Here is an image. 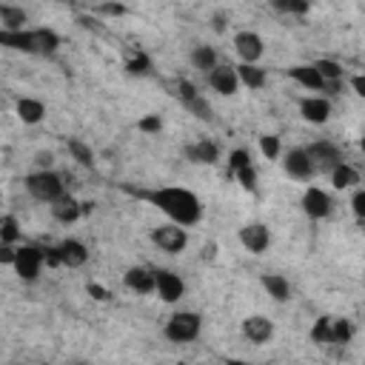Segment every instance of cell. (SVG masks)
I'll use <instances>...</instances> for the list:
<instances>
[{
	"label": "cell",
	"instance_id": "cell-12",
	"mask_svg": "<svg viewBox=\"0 0 365 365\" xmlns=\"http://www.w3.org/2000/svg\"><path fill=\"white\" fill-rule=\"evenodd\" d=\"M123 283L128 291L134 294H152L157 291V277H154V271L152 268H143V265H134L123 274Z\"/></svg>",
	"mask_w": 365,
	"mask_h": 365
},
{
	"label": "cell",
	"instance_id": "cell-29",
	"mask_svg": "<svg viewBox=\"0 0 365 365\" xmlns=\"http://www.w3.org/2000/svg\"><path fill=\"white\" fill-rule=\"evenodd\" d=\"M152 58L146 55V52H134L128 60H126V72L128 74H134V77H146V74H152Z\"/></svg>",
	"mask_w": 365,
	"mask_h": 365
},
{
	"label": "cell",
	"instance_id": "cell-31",
	"mask_svg": "<svg viewBox=\"0 0 365 365\" xmlns=\"http://www.w3.org/2000/svg\"><path fill=\"white\" fill-rule=\"evenodd\" d=\"M18 237H20L18 217H15V214H6L4 220H0V243H4V246H12V243H18Z\"/></svg>",
	"mask_w": 365,
	"mask_h": 365
},
{
	"label": "cell",
	"instance_id": "cell-43",
	"mask_svg": "<svg viewBox=\"0 0 365 365\" xmlns=\"http://www.w3.org/2000/svg\"><path fill=\"white\" fill-rule=\"evenodd\" d=\"M46 265H49V268H60V265H63V260H60V251H58V246L46 248Z\"/></svg>",
	"mask_w": 365,
	"mask_h": 365
},
{
	"label": "cell",
	"instance_id": "cell-30",
	"mask_svg": "<svg viewBox=\"0 0 365 365\" xmlns=\"http://www.w3.org/2000/svg\"><path fill=\"white\" fill-rule=\"evenodd\" d=\"M66 149H69V154H72L83 168H91V166H95V154H91V149H88L83 140H77V137H72V140L66 143Z\"/></svg>",
	"mask_w": 365,
	"mask_h": 365
},
{
	"label": "cell",
	"instance_id": "cell-45",
	"mask_svg": "<svg viewBox=\"0 0 365 365\" xmlns=\"http://www.w3.org/2000/svg\"><path fill=\"white\" fill-rule=\"evenodd\" d=\"M88 294L95 297V300H100V303H106V300H112V294L103 288V286H98V283H88Z\"/></svg>",
	"mask_w": 365,
	"mask_h": 365
},
{
	"label": "cell",
	"instance_id": "cell-9",
	"mask_svg": "<svg viewBox=\"0 0 365 365\" xmlns=\"http://www.w3.org/2000/svg\"><path fill=\"white\" fill-rule=\"evenodd\" d=\"M308 154H311V160H314V168H319V171H328V174H331V171L343 163L340 149H337L334 143H328V140L311 143V146H308Z\"/></svg>",
	"mask_w": 365,
	"mask_h": 365
},
{
	"label": "cell",
	"instance_id": "cell-1",
	"mask_svg": "<svg viewBox=\"0 0 365 365\" xmlns=\"http://www.w3.org/2000/svg\"><path fill=\"white\" fill-rule=\"evenodd\" d=\"M137 197L149 200L152 206H157L171 223L189 228V225H197L203 220V203L194 192L189 189H180V186H163V189H154V192H134Z\"/></svg>",
	"mask_w": 365,
	"mask_h": 365
},
{
	"label": "cell",
	"instance_id": "cell-6",
	"mask_svg": "<svg viewBox=\"0 0 365 365\" xmlns=\"http://www.w3.org/2000/svg\"><path fill=\"white\" fill-rule=\"evenodd\" d=\"M331 208H334V200H331L328 192H323L319 186L305 189V194H303V211H305L311 220H326V217L331 214Z\"/></svg>",
	"mask_w": 365,
	"mask_h": 365
},
{
	"label": "cell",
	"instance_id": "cell-13",
	"mask_svg": "<svg viewBox=\"0 0 365 365\" xmlns=\"http://www.w3.org/2000/svg\"><path fill=\"white\" fill-rule=\"evenodd\" d=\"M283 166H286V174L288 177H294V180H308V177H314V160H311V154H308V149H291L288 154H286V160H283Z\"/></svg>",
	"mask_w": 365,
	"mask_h": 365
},
{
	"label": "cell",
	"instance_id": "cell-3",
	"mask_svg": "<svg viewBox=\"0 0 365 365\" xmlns=\"http://www.w3.org/2000/svg\"><path fill=\"white\" fill-rule=\"evenodd\" d=\"M200 328H203V317L197 311H177L174 317H168L163 334L168 343L182 345V343H194L200 337Z\"/></svg>",
	"mask_w": 365,
	"mask_h": 365
},
{
	"label": "cell",
	"instance_id": "cell-16",
	"mask_svg": "<svg viewBox=\"0 0 365 365\" xmlns=\"http://www.w3.org/2000/svg\"><path fill=\"white\" fill-rule=\"evenodd\" d=\"M52 217H55L58 223H63V225H72V223H77L80 217H86V214H83V203H80L77 197L66 194V197H60V200L52 206Z\"/></svg>",
	"mask_w": 365,
	"mask_h": 365
},
{
	"label": "cell",
	"instance_id": "cell-48",
	"mask_svg": "<svg viewBox=\"0 0 365 365\" xmlns=\"http://www.w3.org/2000/svg\"><path fill=\"white\" fill-rule=\"evenodd\" d=\"M200 257L211 263V260L217 257V243H208V246H203V251H200Z\"/></svg>",
	"mask_w": 365,
	"mask_h": 365
},
{
	"label": "cell",
	"instance_id": "cell-10",
	"mask_svg": "<svg viewBox=\"0 0 365 365\" xmlns=\"http://www.w3.org/2000/svg\"><path fill=\"white\" fill-rule=\"evenodd\" d=\"M154 277H157V294H160V300L163 303H177V300H182V294H186V286H182V280L177 277L174 271H168V268H157L154 271Z\"/></svg>",
	"mask_w": 365,
	"mask_h": 365
},
{
	"label": "cell",
	"instance_id": "cell-51",
	"mask_svg": "<svg viewBox=\"0 0 365 365\" xmlns=\"http://www.w3.org/2000/svg\"><path fill=\"white\" fill-rule=\"evenodd\" d=\"M359 149H362V152H365V134H362V140H359Z\"/></svg>",
	"mask_w": 365,
	"mask_h": 365
},
{
	"label": "cell",
	"instance_id": "cell-39",
	"mask_svg": "<svg viewBox=\"0 0 365 365\" xmlns=\"http://www.w3.org/2000/svg\"><path fill=\"white\" fill-rule=\"evenodd\" d=\"M137 128H140L143 134H160L163 131V120H160V114H146V117H140Z\"/></svg>",
	"mask_w": 365,
	"mask_h": 365
},
{
	"label": "cell",
	"instance_id": "cell-27",
	"mask_svg": "<svg viewBox=\"0 0 365 365\" xmlns=\"http://www.w3.org/2000/svg\"><path fill=\"white\" fill-rule=\"evenodd\" d=\"M331 182H334V189L345 192V189H354L357 182H359V171L348 163H340L334 171H331Z\"/></svg>",
	"mask_w": 365,
	"mask_h": 365
},
{
	"label": "cell",
	"instance_id": "cell-22",
	"mask_svg": "<svg viewBox=\"0 0 365 365\" xmlns=\"http://www.w3.org/2000/svg\"><path fill=\"white\" fill-rule=\"evenodd\" d=\"M260 283L268 291V297H274L277 303H288L291 300V286H288V280L283 277V274H263Z\"/></svg>",
	"mask_w": 365,
	"mask_h": 365
},
{
	"label": "cell",
	"instance_id": "cell-14",
	"mask_svg": "<svg viewBox=\"0 0 365 365\" xmlns=\"http://www.w3.org/2000/svg\"><path fill=\"white\" fill-rule=\"evenodd\" d=\"M300 114H303V120H308V123H314V126H323V123H328V117H331V103H328L326 98H319V95L303 98V100H300Z\"/></svg>",
	"mask_w": 365,
	"mask_h": 365
},
{
	"label": "cell",
	"instance_id": "cell-40",
	"mask_svg": "<svg viewBox=\"0 0 365 365\" xmlns=\"http://www.w3.org/2000/svg\"><path fill=\"white\" fill-rule=\"evenodd\" d=\"M177 95H180L182 106H186V103H192V100H197V98H200V91H197V86H194V83H189V80H180V83H177Z\"/></svg>",
	"mask_w": 365,
	"mask_h": 365
},
{
	"label": "cell",
	"instance_id": "cell-25",
	"mask_svg": "<svg viewBox=\"0 0 365 365\" xmlns=\"http://www.w3.org/2000/svg\"><path fill=\"white\" fill-rule=\"evenodd\" d=\"M192 66L203 74H211L220 63H217V52L211 49V46H194L192 49Z\"/></svg>",
	"mask_w": 365,
	"mask_h": 365
},
{
	"label": "cell",
	"instance_id": "cell-35",
	"mask_svg": "<svg viewBox=\"0 0 365 365\" xmlns=\"http://www.w3.org/2000/svg\"><path fill=\"white\" fill-rule=\"evenodd\" d=\"M260 152L268 160H277L280 157V137L277 134H263L260 137Z\"/></svg>",
	"mask_w": 365,
	"mask_h": 365
},
{
	"label": "cell",
	"instance_id": "cell-50",
	"mask_svg": "<svg viewBox=\"0 0 365 365\" xmlns=\"http://www.w3.org/2000/svg\"><path fill=\"white\" fill-rule=\"evenodd\" d=\"M228 365H251V362H243V359H232Z\"/></svg>",
	"mask_w": 365,
	"mask_h": 365
},
{
	"label": "cell",
	"instance_id": "cell-33",
	"mask_svg": "<svg viewBox=\"0 0 365 365\" xmlns=\"http://www.w3.org/2000/svg\"><path fill=\"white\" fill-rule=\"evenodd\" d=\"M351 337H354V326L348 319H331V343L334 345H345V343H351Z\"/></svg>",
	"mask_w": 365,
	"mask_h": 365
},
{
	"label": "cell",
	"instance_id": "cell-46",
	"mask_svg": "<svg viewBox=\"0 0 365 365\" xmlns=\"http://www.w3.org/2000/svg\"><path fill=\"white\" fill-rule=\"evenodd\" d=\"M351 88L357 91V98L365 100V74H354V77H351Z\"/></svg>",
	"mask_w": 365,
	"mask_h": 365
},
{
	"label": "cell",
	"instance_id": "cell-38",
	"mask_svg": "<svg viewBox=\"0 0 365 365\" xmlns=\"http://www.w3.org/2000/svg\"><path fill=\"white\" fill-rule=\"evenodd\" d=\"M234 177H237V182H240V186H243L246 192H254V189H257V171H254V166L240 168Z\"/></svg>",
	"mask_w": 365,
	"mask_h": 365
},
{
	"label": "cell",
	"instance_id": "cell-36",
	"mask_svg": "<svg viewBox=\"0 0 365 365\" xmlns=\"http://www.w3.org/2000/svg\"><path fill=\"white\" fill-rule=\"evenodd\" d=\"M246 166H251V154L246 149H234L232 154H228V174H237Z\"/></svg>",
	"mask_w": 365,
	"mask_h": 365
},
{
	"label": "cell",
	"instance_id": "cell-32",
	"mask_svg": "<svg viewBox=\"0 0 365 365\" xmlns=\"http://www.w3.org/2000/svg\"><path fill=\"white\" fill-rule=\"evenodd\" d=\"M311 343H317V345H328L331 343V317H319L311 326Z\"/></svg>",
	"mask_w": 365,
	"mask_h": 365
},
{
	"label": "cell",
	"instance_id": "cell-41",
	"mask_svg": "<svg viewBox=\"0 0 365 365\" xmlns=\"http://www.w3.org/2000/svg\"><path fill=\"white\" fill-rule=\"evenodd\" d=\"M95 12H98V15H106V18H123L128 9H126L123 4H100V6H95Z\"/></svg>",
	"mask_w": 365,
	"mask_h": 365
},
{
	"label": "cell",
	"instance_id": "cell-19",
	"mask_svg": "<svg viewBox=\"0 0 365 365\" xmlns=\"http://www.w3.org/2000/svg\"><path fill=\"white\" fill-rule=\"evenodd\" d=\"M58 251H60V260H63L66 268H80V265H86V260H88V248H86L80 240H63V243L58 246Z\"/></svg>",
	"mask_w": 365,
	"mask_h": 365
},
{
	"label": "cell",
	"instance_id": "cell-5",
	"mask_svg": "<svg viewBox=\"0 0 365 365\" xmlns=\"http://www.w3.org/2000/svg\"><path fill=\"white\" fill-rule=\"evenodd\" d=\"M152 243L160 251H166V254H180L182 248L189 246V234H186V228H182V225L166 223V225L152 228Z\"/></svg>",
	"mask_w": 365,
	"mask_h": 365
},
{
	"label": "cell",
	"instance_id": "cell-34",
	"mask_svg": "<svg viewBox=\"0 0 365 365\" xmlns=\"http://www.w3.org/2000/svg\"><path fill=\"white\" fill-rule=\"evenodd\" d=\"M274 9L288 12V15H308L311 4H305V0H274Z\"/></svg>",
	"mask_w": 365,
	"mask_h": 365
},
{
	"label": "cell",
	"instance_id": "cell-11",
	"mask_svg": "<svg viewBox=\"0 0 365 365\" xmlns=\"http://www.w3.org/2000/svg\"><path fill=\"white\" fill-rule=\"evenodd\" d=\"M240 243L251 254H265V248L271 243V232L263 223H248V225L240 228Z\"/></svg>",
	"mask_w": 365,
	"mask_h": 365
},
{
	"label": "cell",
	"instance_id": "cell-8",
	"mask_svg": "<svg viewBox=\"0 0 365 365\" xmlns=\"http://www.w3.org/2000/svg\"><path fill=\"white\" fill-rule=\"evenodd\" d=\"M208 86L223 98H232L237 95L240 88V77H237V66H228V63H220L211 74H208Z\"/></svg>",
	"mask_w": 365,
	"mask_h": 365
},
{
	"label": "cell",
	"instance_id": "cell-21",
	"mask_svg": "<svg viewBox=\"0 0 365 365\" xmlns=\"http://www.w3.org/2000/svg\"><path fill=\"white\" fill-rule=\"evenodd\" d=\"M32 37H34V55L52 58L60 49V34L52 29H32Z\"/></svg>",
	"mask_w": 365,
	"mask_h": 365
},
{
	"label": "cell",
	"instance_id": "cell-7",
	"mask_svg": "<svg viewBox=\"0 0 365 365\" xmlns=\"http://www.w3.org/2000/svg\"><path fill=\"white\" fill-rule=\"evenodd\" d=\"M234 49H237V55H240L243 63L257 66V60L265 52V43H263V37L257 32H237L234 34Z\"/></svg>",
	"mask_w": 365,
	"mask_h": 365
},
{
	"label": "cell",
	"instance_id": "cell-26",
	"mask_svg": "<svg viewBox=\"0 0 365 365\" xmlns=\"http://www.w3.org/2000/svg\"><path fill=\"white\" fill-rule=\"evenodd\" d=\"M237 77H240V86H248L251 91L263 88L265 80H268L265 69H260V66H248V63H240V66H237Z\"/></svg>",
	"mask_w": 365,
	"mask_h": 365
},
{
	"label": "cell",
	"instance_id": "cell-24",
	"mask_svg": "<svg viewBox=\"0 0 365 365\" xmlns=\"http://www.w3.org/2000/svg\"><path fill=\"white\" fill-rule=\"evenodd\" d=\"M18 117H20L26 126H37V123H43V117H46V106H43L40 100H34V98H20V100H18Z\"/></svg>",
	"mask_w": 365,
	"mask_h": 365
},
{
	"label": "cell",
	"instance_id": "cell-49",
	"mask_svg": "<svg viewBox=\"0 0 365 365\" xmlns=\"http://www.w3.org/2000/svg\"><path fill=\"white\" fill-rule=\"evenodd\" d=\"M225 29V15H214V32H223Z\"/></svg>",
	"mask_w": 365,
	"mask_h": 365
},
{
	"label": "cell",
	"instance_id": "cell-2",
	"mask_svg": "<svg viewBox=\"0 0 365 365\" xmlns=\"http://www.w3.org/2000/svg\"><path fill=\"white\" fill-rule=\"evenodd\" d=\"M23 186H26V192L34 197V200H40V203H49V206H55L60 197H66L69 192H66V177L63 174H58V171H34V174H29L26 180H23Z\"/></svg>",
	"mask_w": 365,
	"mask_h": 365
},
{
	"label": "cell",
	"instance_id": "cell-47",
	"mask_svg": "<svg viewBox=\"0 0 365 365\" xmlns=\"http://www.w3.org/2000/svg\"><path fill=\"white\" fill-rule=\"evenodd\" d=\"M34 163H37V166H40V171H49V166H52V163H55V157H52V154H49V152H40V154H37V157H34Z\"/></svg>",
	"mask_w": 365,
	"mask_h": 365
},
{
	"label": "cell",
	"instance_id": "cell-15",
	"mask_svg": "<svg viewBox=\"0 0 365 365\" xmlns=\"http://www.w3.org/2000/svg\"><path fill=\"white\" fill-rule=\"evenodd\" d=\"M243 334L254 343V345H265L274 337V323L263 314H251L243 319Z\"/></svg>",
	"mask_w": 365,
	"mask_h": 365
},
{
	"label": "cell",
	"instance_id": "cell-28",
	"mask_svg": "<svg viewBox=\"0 0 365 365\" xmlns=\"http://www.w3.org/2000/svg\"><path fill=\"white\" fill-rule=\"evenodd\" d=\"M314 69L319 72V77L326 80V86H328V83H340V80L345 77V69H343L337 60H328V58L314 60Z\"/></svg>",
	"mask_w": 365,
	"mask_h": 365
},
{
	"label": "cell",
	"instance_id": "cell-42",
	"mask_svg": "<svg viewBox=\"0 0 365 365\" xmlns=\"http://www.w3.org/2000/svg\"><path fill=\"white\" fill-rule=\"evenodd\" d=\"M351 211H354L359 220H365V189H357V192H354V197H351Z\"/></svg>",
	"mask_w": 365,
	"mask_h": 365
},
{
	"label": "cell",
	"instance_id": "cell-17",
	"mask_svg": "<svg viewBox=\"0 0 365 365\" xmlns=\"http://www.w3.org/2000/svg\"><path fill=\"white\" fill-rule=\"evenodd\" d=\"M288 77L297 80L300 86H305L308 91H323L326 88V80L319 77V72L314 69V63H300V66H291L288 69Z\"/></svg>",
	"mask_w": 365,
	"mask_h": 365
},
{
	"label": "cell",
	"instance_id": "cell-52",
	"mask_svg": "<svg viewBox=\"0 0 365 365\" xmlns=\"http://www.w3.org/2000/svg\"><path fill=\"white\" fill-rule=\"evenodd\" d=\"M72 365H83V362H72Z\"/></svg>",
	"mask_w": 365,
	"mask_h": 365
},
{
	"label": "cell",
	"instance_id": "cell-44",
	"mask_svg": "<svg viewBox=\"0 0 365 365\" xmlns=\"http://www.w3.org/2000/svg\"><path fill=\"white\" fill-rule=\"evenodd\" d=\"M15 260H18V248H12V246L0 248V263L4 265H15Z\"/></svg>",
	"mask_w": 365,
	"mask_h": 365
},
{
	"label": "cell",
	"instance_id": "cell-23",
	"mask_svg": "<svg viewBox=\"0 0 365 365\" xmlns=\"http://www.w3.org/2000/svg\"><path fill=\"white\" fill-rule=\"evenodd\" d=\"M0 23H4V32H26L29 15H26L20 6L0 4Z\"/></svg>",
	"mask_w": 365,
	"mask_h": 365
},
{
	"label": "cell",
	"instance_id": "cell-37",
	"mask_svg": "<svg viewBox=\"0 0 365 365\" xmlns=\"http://www.w3.org/2000/svg\"><path fill=\"white\" fill-rule=\"evenodd\" d=\"M186 109H189V112H192V114H194L197 120H211V117H214V114H211V106L206 103V98H203V95H200L197 100L186 103Z\"/></svg>",
	"mask_w": 365,
	"mask_h": 365
},
{
	"label": "cell",
	"instance_id": "cell-4",
	"mask_svg": "<svg viewBox=\"0 0 365 365\" xmlns=\"http://www.w3.org/2000/svg\"><path fill=\"white\" fill-rule=\"evenodd\" d=\"M43 263H46V248H37V246H20L18 248V260H15V271L23 283H34L43 271Z\"/></svg>",
	"mask_w": 365,
	"mask_h": 365
},
{
	"label": "cell",
	"instance_id": "cell-20",
	"mask_svg": "<svg viewBox=\"0 0 365 365\" xmlns=\"http://www.w3.org/2000/svg\"><path fill=\"white\" fill-rule=\"evenodd\" d=\"M0 46H6V49H15V52L34 55V37H32V29H26V32H4V29H0Z\"/></svg>",
	"mask_w": 365,
	"mask_h": 365
},
{
	"label": "cell",
	"instance_id": "cell-18",
	"mask_svg": "<svg viewBox=\"0 0 365 365\" xmlns=\"http://www.w3.org/2000/svg\"><path fill=\"white\" fill-rule=\"evenodd\" d=\"M186 157L197 166H214V163H220V146L211 140H197L194 146L186 149Z\"/></svg>",
	"mask_w": 365,
	"mask_h": 365
}]
</instances>
